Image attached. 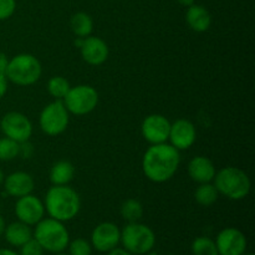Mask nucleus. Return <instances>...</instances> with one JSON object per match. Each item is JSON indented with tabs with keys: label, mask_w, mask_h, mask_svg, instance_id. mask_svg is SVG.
Returning a JSON list of instances; mask_svg holds the SVG:
<instances>
[{
	"label": "nucleus",
	"mask_w": 255,
	"mask_h": 255,
	"mask_svg": "<svg viewBox=\"0 0 255 255\" xmlns=\"http://www.w3.org/2000/svg\"><path fill=\"white\" fill-rule=\"evenodd\" d=\"M181 164V154L171 143L151 144L142 158V171L149 181L164 183L177 173Z\"/></svg>",
	"instance_id": "nucleus-1"
},
{
	"label": "nucleus",
	"mask_w": 255,
	"mask_h": 255,
	"mask_svg": "<svg viewBox=\"0 0 255 255\" xmlns=\"http://www.w3.org/2000/svg\"><path fill=\"white\" fill-rule=\"evenodd\" d=\"M45 212L60 222L72 221L81 209V198L74 188L66 186L50 187L44 199Z\"/></svg>",
	"instance_id": "nucleus-2"
},
{
	"label": "nucleus",
	"mask_w": 255,
	"mask_h": 255,
	"mask_svg": "<svg viewBox=\"0 0 255 255\" xmlns=\"http://www.w3.org/2000/svg\"><path fill=\"white\" fill-rule=\"evenodd\" d=\"M213 182L218 193L232 201H242L251 193V178L238 167H224L217 172Z\"/></svg>",
	"instance_id": "nucleus-3"
},
{
	"label": "nucleus",
	"mask_w": 255,
	"mask_h": 255,
	"mask_svg": "<svg viewBox=\"0 0 255 255\" xmlns=\"http://www.w3.org/2000/svg\"><path fill=\"white\" fill-rule=\"evenodd\" d=\"M32 237L42 249L50 253H61L67 248L70 243V234L64 222L56 221L54 218H42L35 226Z\"/></svg>",
	"instance_id": "nucleus-4"
},
{
	"label": "nucleus",
	"mask_w": 255,
	"mask_h": 255,
	"mask_svg": "<svg viewBox=\"0 0 255 255\" xmlns=\"http://www.w3.org/2000/svg\"><path fill=\"white\" fill-rule=\"evenodd\" d=\"M41 74V62L31 54L15 55L9 60L5 71L7 81L17 86H31L36 84Z\"/></svg>",
	"instance_id": "nucleus-5"
},
{
	"label": "nucleus",
	"mask_w": 255,
	"mask_h": 255,
	"mask_svg": "<svg viewBox=\"0 0 255 255\" xmlns=\"http://www.w3.org/2000/svg\"><path fill=\"white\" fill-rule=\"evenodd\" d=\"M124 249L133 255H144L152 252L156 244V234L146 224L128 223L121 231V242Z\"/></svg>",
	"instance_id": "nucleus-6"
},
{
	"label": "nucleus",
	"mask_w": 255,
	"mask_h": 255,
	"mask_svg": "<svg viewBox=\"0 0 255 255\" xmlns=\"http://www.w3.org/2000/svg\"><path fill=\"white\" fill-rule=\"evenodd\" d=\"M70 124V112L62 100H55L40 112L39 125L41 131L47 136H59L66 131Z\"/></svg>",
	"instance_id": "nucleus-7"
},
{
	"label": "nucleus",
	"mask_w": 255,
	"mask_h": 255,
	"mask_svg": "<svg viewBox=\"0 0 255 255\" xmlns=\"http://www.w3.org/2000/svg\"><path fill=\"white\" fill-rule=\"evenodd\" d=\"M99 100V92L95 87L90 85H77L70 89L62 102L70 114L84 116L96 109Z\"/></svg>",
	"instance_id": "nucleus-8"
},
{
	"label": "nucleus",
	"mask_w": 255,
	"mask_h": 255,
	"mask_svg": "<svg viewBox=\"0 0 255 255\" xmlns=\"http://www.w3.org/2000/svg\"><path fill=\"white\" fill-rule=\"evenodd\" d=\"M0 129L5 137L14 141L26 142L32 134V124L26 115L10 111L0 120Z\"/></svg>",
	"instance_id": "nucleus-9"
},
{
	"label": "nucleus",
	"mask_w": 255,
	"mask_h": 255,
	"mask_svg": "<svg viewBox=\"0 0 255 255\" xmlns=\"http://www.w3.org/2000/svg\"><path fill=\"white\" fill-rule=\"evenodd\" d=\"M44 202L37 198L34 194H26L17 198L15 203V216L17 221L27 224V226H36L45 217Z\"/></svg>",
	"instance_id": "nucleus-10"
},
{
	"label": "nucleus",
	"mask_w": 255,
	"mask_h": 255,
	"mask_svg": "<svg viewBox=\"0 0 255 255\" xmlns=\"http://www.w3.org/2000/svg\"><path fill=\"white\" fill-rule=\"evenodd\" d=\"M171 122L166 116L159 114L148 115L141 125L143 138L151 144L166 143L168 141Z\"/></svg>",
	"instance_id": "nucleus-11"
},
{
	"label": "nucleus",
	"mask_w": 255,
	"mask_h": 255,
	"mask_svg": "<svg viewBox=\"0 0 255 255\" xmlns=\"http://www.w3.org/2000/svg\"><path fill=\"white\" fill-rule=\"evenodd\" d=\"M214 242L219 255H243L248 247L243 232L233 227L222 229Z\"/></svg>",
	"instance_id": "nucleus-12"
},
{
	"label": "nucleus",
	"mask_w": 255,
	"mask_h": 255,
	"mask_svg": "<svg viewBox=\"0 0 255 255\" xmlns=\"http://www.w3.org/2000/svg\"><path fill=\"white\" fill-rule=\"evenodd\" d=\"M121 242V229L112 222H104L95 227L91 234V246L101 253H109Z\"/></svg>",
	"instance_id": "nucleus-13"
},
{
	"label": "nucleus",
	"mask_w": 255,
	"mask_h": 255,
	"mask_svg": "<svg viewBox=\"0 0 255 255\" xmlns=\"http://www.w3.org/2000/svg\"><path fill=\"white\" fill-rule=\"evenodd\" d=\"M197 139L196 126L189 120L179 119L171 124L168 141L178 151L191 148Z\"/></svg>",
	"instance_id": "nucleus-14"
},
{
	"label": "nucleus",
	"mask_w": 255,
	"mask_h": 255,
	"mask_svg": "<svg viewBox=\"0 0 255 255\" xmlns=\"http://www.w3.org/2000/svg\"><path fill=\"white\" fill-rule=\"evenodd\" d=\"M80 52L85 62L91 66H100L109 59V46L106 42L97 36H87L82 39Z\"/></svg>",
	"instance_id": "nucleus-15"
},
{
	"label": "nucleus",
	"mask_w": 255,
	"mask_h": 255,
	"mask_svg": "<svg viewBox=\"0 0 255 255\" xmlns=\"http://www.w3.org/2000/svg\"><path fill=\"white\" fill-rule=\"evenodd\" d=\"M2 184H4L6 194H9L10 197H15V198H20V197L32 193L35 187V182L31 174L22 171L10 173L9 176L5 177Z\"/></svg>",
	"instance_id": "nucleus-16"
},
{
	"label": "nucleus",
	"mask_w": 255,
	"mask_h": 255,
	"mask_svg": "<svg viewBox=\"0 0 255 255\" xmlns=\"http://www.w3.org/2000/svg\"><path fill=\"white\" fill-rule=\"evenodd\" d=\"M217 171L214 163L206 156H196L189 161L188 174L192 181L201 183L213 182Z\"/></svg>",
	"instance_id": "nucleus-17"
},
{
	"label": "nucleus",
	"mask_w": 255,
	"mask_h": 255,
	"mask_svg": "<svg viewBox=\"0 0 255 255\" xmlns=\"http://www.w3.org/2000/svg\"><path fill=\"white\" fill-rule=\"evenodd\" d=\"M186 21L193 31L204 32L211 27L212 16L206 7L198 4H193L187 9Z\"/></svg>",
	"instance_id": "nucleus-18"
},
{
	"label": "nucleus",
	"mask_w": 255,
	"mask_h": 255,
	"mask_svg": "<svg viewBox=\"0 0 255 255\" xmlns=\"http://www.w3.org/2000/svg\"><path fill=\"white\" fill-rule=\"evenodd\" d=\"M2 236L5 237V241L12 247H20L26 243L27 241L32 238V231L30 226L17 221L14 223H10L5 227V231Z\"/></svg>",
	"instance_id": "nucleus-19"
},
{
	"label": "nucleus",
	"mask_w": 255,
	"mask_h": 255,
	"mask_svg": "<svg viewBox=\"0 0 255 255\" xmlns=\"http://www.w3.org/2000/svg\"><path fill=\"white\" fill-rule=\"evenodd\" d=\"M75 167L69 161H59L50 169V181L54 186H66L74 179Z\"/></svg>",
	"instance_id": "nucleus-20"
},
{
	"label": "nucleus",
	"mask_w": 255,
	"mask_h": 255,
	"mask_svg": "<svg viewBox=\"0 0 255 255\" xmlns=\"http://www.w3.org/2000/svg\"><path fill=\"white\" fill-rule=\"evenodd\" d=\"M70 27L76 37H87L94 30V20L87 12L79 11L74 14L70 20Z\"/></svg>",
	"instance_id": "nucleus-21"
},
{
	"label": "nucleus",
	"mask_w": 255,
	"mask_h": 255,
	"mask_svg": "<svg viewBox=\"0 0 255 255\" xmlns=\"http://www.w3.org/2000/svg\"><path fill=\"white\" fill-rule=\"evenodd\" d=\"M219 193L214 184L212 182L209 183H201L197 187L196 192H194V199L199 206L209 207L214 204L218 199Z\"/></svg>",
	"instance_id": "nucleus-22"
},
{
	"label": "nucleus",
	"mask_w": 255,
	"mask_h": 255,
	"mask_svg": "<svg viewBox=\"0 0 255 255\" xmlns=\"http://www.w3.org/2000/svg\"><path fill=\"white\" fill-rule=\"evenodd\" d=\"M121 217L128 223L138 222L143 217V206L137 199H126L121 206Z\"/></svg>",
	"instance_id": "nucleus-23"
},
{
	"label": "nucleus",
	"mask_w": 255,
	"mask_h": 255,
	"mask_svg": "<svg viewBox=\"0 0 255 255\" xmlns=\"http://www.w3.org/2000/svg\"><path fill=\"white\" fill-rule=\"evenodd\" d=\"M70 89L71 85L62 76H54L47 82V91L55 100H64Z\"/></svg>",
	"instance_id": "nucleus-24"
},
{
	"label": "nucleus",
	"mask_w": 255,
	"mask_h": 255,
	"mask_svg": "<svg viewBox=\"0 0 255 255\" xmlns=\"http://www.w3.org/2000/svg\"><path fill=\"white\" fill-rule=\"evenodd\" d=\"M191 249L193 255H219L216 242L209 237H198L194 239Z\"/></svg>",
	"instance_id": "nucleus-25"
},
{
	"label": "nucleus",
	"mask_w": 255,
	"mask_h": 255,
	"mask_svg": "<svg viewBox=\"0 0 255 255\" xmlns=\"http://www.w3.org/2000/svg\"><path fill=\"white\" fill-rule=\"evenodd\" d=\"M20 143L7 137L0 138V161L9 162L19 157Z\"/></svg>",
	"instance_id": "nucleus-26"
},
{
	"label": "nucleus",
	"mask_w": 255,
	"mask_h": 255,
	"mask_svg": "<svg viewBox=\"0 0 255 255\" xmlns=\"http://www.w3.org/2000/svg\"><path fill=\"white\" fill-rule=\"evenodd\" d=\"M67 248L70 252L69 255H91L92 253L91 243L84 238H76L71 241Z\"/></svg>",
	"instance_id": "nucleus-27"
},
{
	"label": "nucleus",
	"mask_w": 255,
	"mask_h": 255,
	"mask_svg": "<svg viewBox=\"0 0 255 255\" xmlns=\"http://www.w3.org/2000/svg\"><path fill=\"white\" fill-rule=\"evenodd\" d=\"M44 252L42 247L37 243L34 237L20 247V255H44Z\"/></svg>",
	"instance_id": "nucleus-28"
},
{
	"label": "nucleus",
	"mask_w": 255,
	"mask_h": 255,
	"mask_svg": "<svg viewBox=\"0 0 255 255\" xmlns=\"http://www.w3.org/2000/svg\"><path fill=\"white\" fill-rule=\"evenodd\" d=\"M16 10V0H0V21L14 15Z\"/></svg>",
	"instance_id": "nucleus-29"
},
{
	"label": "nucleus",
	"mask_w": 255,
	"mask_h": 255,
	"mask_svg": "<svg viewBox=\"0 0 255 255\" xmlns=\"http://www.w3.org/2000/svg\"><path fill=\"white\" fill-rule=\"evenodd\" d=\"M32 152H34V148H32L31 144L29 143V141L21 142V143H20L19 156H22L24 158H30V157H31V154H32Z\"/></svg>",
	"instance_id": "nucleus-30"
},
{
	"label": "nucleus",
	"mask_w": 255,
	"mask_h": 255,
	"mask_svg": "<svg viewBox=\"0 0 255 255\" xmlns=\"http://www.w3.org/2000/svg\"><path fill=\"white\" fill-rule=\"evenodd\" d=\"M7 86H9V81H7L5 75H0V100L6 95Z\"/></svg>",
	"instance_id": "nucleus-31"
},
{
	"label": "nucleus",
	"mask_w": 255,
	"mask_h": 255,
	"mask_svg": "<svg viewBox=\"0 0 255 255\" xmlns=\"http://www.w3.org/2000/svg\"><path fill=\"white\" fill-rule=\"evenodd\" d=\"M7 62H9V59H7L6 55L4 52L0 51V75H5V71H6Z\"/></svg>",
	"instance_id": "nucleus-32"
},
{
	"label": "nucleus",
	"mask_w": 255,
	"mask_h": 255,
	"mask_svg": "<svg viewBox=\"0 0 255 255\" xmlns=\"http://www.w3.org/2000/svg\"><path fill=\"white\" fill-rule=\"evenodd\" d=\"M109 255H133L124 248H115L109 252Z\"/></svg>",
	"instance_id": "nucleus-33"
},
{
	"label": "nucleus",
	"mask_w": 255,
	"mask_h": 255,
	"mask_svg": "<svg viewBox=\"0 0 255 255\" xmlns=\"http://www.w3.org/2000/svg\"><path fill=\"white\" fill-rule=\"evenodd\" d=\"M0 255H20V254H17L16 252L11 251V249L2 248V249H0Z\"/></svg>",
	"instance_id": "nucleus-34"
},
{
	"label": "nucleus",
	"mask_w": 255,
	"mask_h": 255,
	"mask_svg": "<svg viewBox=\"0 0 255 255\" xmlns=\"http://www.w3.org/2000/svg\"><path fill=\"white\" fill-rule=\"evenodd\" d=\"M177 1H178L179 4L183 5V6H186V7H188V6H191V5L196 4V0H177Z\"/></svg>",
	"instance_id": "nucleus-35"
},
{
	"label": "nucleus",
	"mask_w": 255,
	"mask_h": 255,
	"mask_svg": "<svg viewBox=\"0 0 255 255\" xmlns=\"http://www.w3.org/2000/svg\"><path fill=\"white\" fill-rule=\"evenodd\" d=\"M5 227H6V224H5V219L2 218V216L0 214V237L4 234V231H5Z\"/></svg>",
	"instance_id": "nucleus-36"
},
{
	"label": "nucleus",
	"mask_w": 255,
	"mask_h": 255,
	"mask_svg": "<svg viewBox=\"0 0 255 255\" xmlns=\"http://www.w3.org/2000/svg\"><path fill=\"white\" fill-rule=\"evenodd\" d=\"M4 179H5V174H4V172H2L1 169H0V186H1V184L4 183Z\"/></svg>",
	"instance_id": "nucleus-37"
},
{
	"label": "nucleus",
	"mask_w": 255,
	"mask_h": 255,
	"mask_svg": "<svg viewBox=\"0 0 255 255\" xmlns=\"http://www.w3.org/2000/svg\"><path fill=\"white\" fill-rule=\"evenodd\" d=\"M55 255H69V254H64V253H62V252H61V253H56Z\"/></svg>",
	"instance_id": "nucleus-38"
},
{
	"label": "nucleus",
	"mask_w": 255,
	"mask_h": 255,
	"mask_svg": "<svg viewBox=\"0 0 255 255\" xmlns=\"http://www.w3.org/2000/svg\"><path fill=\"white\" fill-rule=\"evenodd\" d=\"M147 255H157L156 253H151V252H148V253H147Z\"/></svg>",
	"instance_id": "nucleus-39"
},
{
	"label": "nucleus",
	"mask_w": 255,
	"mask_h": 255,
	"mask_svg": "<svg viewBox=\"0 0 255 255\" xmlns=\"http://www.w3.org/2000/svg\"><path fill=\"white\" fill-rule=\"evenodd\" d=\"M243 255H254V254H252V253H249V254H246V253H244Z\"/></svg>",
	"instance_id": "nucleus-40"
}]
</instances>
